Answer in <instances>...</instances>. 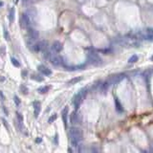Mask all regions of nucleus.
<instances>
[{"instance_id":"1","label":"nucleus","mask_w":153,"mask_h":153,"mask_svg":"<svg viewBox=\"0 0 153 153\" xmlns=\"http://www.w3.org/2000/svg\"><path fill=\"white\" fill-rule=\"evenodd\" d=\"M69 134H70V143L71 145L77 148L79 145V143L82 140L83 137V133L82 130L79 128V127H71L69 130Z\"/></svg>"},{"instance_id":"2","label":"nucleus","mask_w":153,"mask_h":153,"mask_svg":"<svg viewBox=\"0 0 153 153\" xmlns=\"http://www.w3.org/2000/svg\"><path fill=\"white\" fill-rule=\"evenodd\" d=\"M87 94V89L86 88H82L80 91L78 93V94L75 95V97L73 98V104H74V107L78 109L80 107V104H82V102L83 101L84 97L86 96Z\"/></svg>"},{"instance_id":"3","label":"nucleus","mask_w":153,"mask_h":153,"mask_svg":"<svg viewBox=\"0 0 153 153\" xmlns=\"http://www.w3.org/2000/svg\"><path fill=\"white\" fill-rule=\"evenodd\" d=\"M87 61L89 62L90 64L95 65V66H99V65L102 64V58H99V56L96 53L90 52L87 54Z\"/></svg>"},{"instance_id":"4","label":"nucleus","mask_w":153,"mask_h":153,"mask_svg":"<svg viewBox=\"0 0 153 153\" xmlns=\"http://www.w3.org/2000/svg\"><path fill=\"white\" fill-rule=\"evenodd\" d=\"M20 25H21V28H23V29H28L31 26V18L27 14H21Z\"/></svg>"},{"instance_id":"5","label":"nucleus","mask_w":153,"mask_h":153,"mask_svg":"<svg viewBox=\"0 0 153 153\" xmlns=\"http://www.w3.org/2000/svg\"><path fill=\"white\" fill-rule=\"evenodd\" d=\"M124 78V75L123 74H117V75H113V76L109 77L108 79V83L109 85H113V84H117L121 82V80H123Z\"/></svg>"},{"instance_id":"6","label":"nucleus","mask_w":153,"mask_h":153,"mask_svg":"<svg viewBox=\"0 0 153 153\" xmlns=\"http://www.w3.org/2000/svg\"><path fill=\"white\" fill-rule=\"evenodd\" d=\"M49 60L54 66H59V65L62 64V58L57 54H51Z\"/></svg>"},{"instance_id":"7","label":"nucleus","mask_w":153,"mask_h":153,"mask_svg":"<svg viewBox=\"0 0 153 153\" xmlns=\"http://www.w3.org/2000/svg\"><path fill=\"white\" fill-rule=\"evenodd\" d=\"M28 37H29V39L32 40V41H35V40L38 39V37H39L38 31H36L35 29H29V31H28Z\"/></svg>"},{"instance_id":"8","label":"nucleus","mask_w":153,"mask_h":153,"mask_svg":"<svg viewBox=\"0 0 153 153\" xmlns=\"http://www.w3.org/2000/svg\"><path fill=\"white\" fill-rule=\"evenodd\" d=\"M37 69H38V71L42 75H44V76H51L52 75V71L50 70L48 67H46L45 65H42V64L38 65V66H37Z\"/></svg>"},{"instance_id":"9","label":"nucleus","mask_w":153,"mask_h":153,"mask_svg":"<svg viewBox=\"0 0 153 153\" xmlns=\"http://www.w3.org/2000/svg\"><path fill=\"white\" fill-rule=\"evenodd\" d=\"M33 105H34V113H35V117L37 118L40 113V110H41V104H40L39 102L36 101L33 102Z\"/></svg>"},{"instance_id":"10","label":"nucleus","mask_w":153,"mask_h":153,"mask_svg":"<svg viewBox=\"0 0 153 153\" xmlns=\"http://www.w3.org/2000/svg\"><path fill=\"white\" fill-rule=\"evenodd\" d=\"M68 112H69V108L68 106H65L64 109L61 112V116H62V120H63L64 126H67V116H68Z\"/></svg>"},{"instance_id":"11","label":"nucleus","mask_w":153,"mask_h":153,"mask_svg":"<svg viewBox=\"0 0 153 153\" xmlns=\"http://www.w3.org/2000/svg\"><path fill=\"white\" fill-rule=\"evenodd\" d=\"M52 50L56 53H59L62 50V44L59 41H55L52 45Z\"/></svg>"},{"instance_id":"12","label":"nucleus","mask_w":153,"mask_h":153,"mask_svg":"<svg viewBox=\"0 0 153 153\" xmlns=\"http://www.w3.org/2000/svg\"><path fill=\"white\" fill-rule=\"evenodd\" d=\"M70 123L71 124H76L79 123V117H78V114L76 111L72 112L70 115Z\"/></svg>"},{"instance_id":"13","label":"nucleus","mask_w":153,"mask_h":153,"mask_svg":"<svg viewBox=\"0 0 153 153\" xmlns=\"http://www.w3.org/2000/svg\"><path fill=\"white\" fill-rule=\"evenodd\" d=\"M38 44H39V47H40V51H42V52L47 51V49H48V42L46 41V40H42V41H40Z\"/></svg>"},{"instance_id":"14","label":"nucleus","mask_w":153,"mask_h":153,"mask_svg":"<svg viewBox=\"0 0 153 153\" xmlns=\"http://www.w3.org/2000/svg\"><path fill=\"white\" fill-rule=\"evenodd\" d=\"M115 106H116V110L118 112H120V113H121V112L123 111V105L121 104V102H120V101H119L118 98H115Z\"/></svg>"},{"instance_id":"15","label":"nucleus","mask_w":153,"mask_h":153,"mask_svg":"<svg viewBox=\"0 0 153 153\" xmlns=\"http://www.w3.org/2000/svg\"><path fill=\"white\" fill-rule=\"evenodd\" d=\"M82 80V77H77V78H74V79L70 80L67 83L69 84V85H73V84H76L78 82H80Z\"/></svg>"},{"instance_id":"16","label":"nucleus","mask_w":153,"mask_h":153,"mask_svg":"<svg viewBox=\"0 0 153 153\" xmlns=\"http://www.w3.org/2000/svg\"><path fill=\"white\" fill-rule=\"evenodd\" d=\"M14 14H15L14 8H11V10H10V14H9V19H10V22H11V23L14 22Z\"/></svg>"},{"instance_id":"17","label":"nucleus","mask_w":153,"mask_h":153,"mask_svg":"<svg viewBox=\"0 0 153 153\" xmlns=\"http://www.w3.org/2000/svg\"><path fill=\"white\" fill-rule=\"evenodd\" d=\"M31 78H32L33 80H36V82H43V80H44L42 77H40L39 75H36V74L32 75V76H31Z\"/></svg>"},{"instance_id":"18","label":"nucleus","mask_w":153,"mask_h":153,"mask_svg":"<svg viewBox=\"0 0 153 153\" xmlns=\"http://www.w3.org/2000/svg\"><path fill=\"white\" fill-rule=\"evenodd\" d=\"M49 89H50V87L49 86H44V87H41V88H38V91L40 94H45V93H47L49 91Z\"/></svg>"},{"instance_id":"19","label":"nucleus","mask_w":153,"mask_h":153,"mask_svg":"<svg viewBox=\"0 0 153 153\" xmlns=\"http://www.w3.org/2000/svg\"><path fill=\"white\" fill-rule=\"evenodd\" d=\"M136 61H138V56H136V55H133L132 57L128 59V63H135Z\"/></svg>"},{"instance_id":"20","label":"nucleus","mask_w":153,"mask_h":153,"mask_svg":"<svg viewBox=\"0 0 153 153\" xmlns=\"http://www.w3.org/2000/svg\"><path fill=\"white\" fill-rule=\"evenodd\" d=\"M11 60H12V65H14V66H15V67H19L20 66V63L18 62V60H17L16 58H12Z\"/></svg>"},{"instance_id":"21","label":"nucleus","mask_w":153,"mask_h":153,"mask_svg":"<svg viewBox=\"0 0 153 153\" xmlns=\"http://www.w3.org/2000/svg\"><path fill=\"white\" fill-rule=\"evenodd\" d=\"M20 92L24 95H27L28 94V88L25 85H21L20 86Z\"/></svg>"},{"instance_id":"22","label":"nucleus","mask_w":153,"mask_h":153,"mask_svg":"<svg viewBox=\"0 0 153 153\" xmlns=\"http://www.w3.org/2000/svg\"><path fill=\"white\" fill-rule=\"evenodd\" d=\"M57 118H58L57 114H54V115H52V116L49 118V120H48V123H52L53 121L57 120Z\"/></svg>"},{"instance_id":"23","label":"nucleus","mask_w":153,"mask_h":153,"mask_svg":"<svg viewBox=\"0 0 153 153\" xmlns=\"http://www.w3.org/2000/svg\"><path fill=\"white\" fill-rule=\"evenodd\" d=\"M16 117H17L18 121H19V123H23V117H22V115L19 113V112H16Z\"/></svg>"},{"instance_id":"24","label":"nucleus","mask_w":153,"mask_h":153,"mask_svg":"<svg viewBox=\"0 0 153 153\" xmlns=\"http://www.w3.org/2000/svg\"><path fill=\"white\" fill-rule=\"evenodd\" d=\"M4 37H5L6 40H8V41L10 40V34H9L8 31L5 30V29H4Z\"/></svg>"},{"instance_id":"25","label":"nucleus","mask_w":153,"mask_h":153,"mask_svg":"<svg viewBox=\"0 0 153 153\" xmlns=\"http://www.w3.org/2000/svg\"><path fill=\"white\" fill-rule=\"evenodd\" d=\"M14 102L16 104V105H19L20 104V99H19V98H18L17 96H14Z\"/></svg>"},{"instance_id":"26","label":"nucleus","mask_w":153,"mask_h":153,"mask_svg":"<svg viewBox=\"0 0 153 153\" xmlns=\"http://www.w3.org/2000/svg\"><path fill=\"white\" fill-rule=\"evenodd\" d=\"M41 138H40V137H38V138H37L36 140V143H41Z\"/></svg>"},{"instance_id":"27","label":"nucleus","mask_w":153,"mask_h":153,"mask_svg":"<svg viewBox=\"0 0 153 153\" xmlns=\"http://www.w3.org/2000/svg\"><path fill=\"white\" fill-rule=\"evenodd\" d=\"M0 97H1V99H2V101H4V96H3V93L0 91Z\"/></svg>"},{"instance_id":"28","label":"nucleus","mask_w":153,"mask_h":153,"mask_svg":"<svg viewBox=\"0 0 153 153\" xmlns=\"http://www.w3.org/2000/svg\"><path fill=\"white\" fill-rule=\"evenodd\" d=\"M3 110H4V112H5V113H6V114H7V115H8V111H7V110H6V108H5V106H3Z\"/></svg>"},{"instance_id":"29","label":"nucleus","mask_w":153,"mask_h":153,"mask_svg":"<svg viewBox=\"0 0 153 153\" xmlns=\"http://www.w3.org/2000/svg\"><path fill=\"white\" fill-rule=\"evenodd\" d=\"M38 0H30V2H37Z\"/></svg>"},{"instance_id":"30","label":"nucleus","mask_w":153,"mask_h":153,"mask_svg":"<svg viewBox=\"0 0 153 153\" xmlns=\"http://www.w3.org/2000/svg\"><path fill=\"white\" fill-rule=\"evenodd\" d=\"M1 6H3V2L0 1V7H1Z\"/></svg>"},{"instance_id":"31","label":"nucleus","mask_w":153,"mask_h":153,"mask_svg":"<svg viewBox=\"0 0 153 153\" xmlns=\"http://www.w3.org/2000/svg\"><path fill=\"white\" fill-rule=\"evenodd\" d=\"M151 151H153V143L151 145Z\"/></svg>"}]
</instances>
